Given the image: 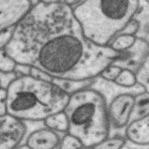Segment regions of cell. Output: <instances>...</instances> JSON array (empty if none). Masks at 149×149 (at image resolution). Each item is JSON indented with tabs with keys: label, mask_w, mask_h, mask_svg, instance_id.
Here are the masks:
<instances>
[{
	"label": "cell",
	"mask_w": 149,
	"mask_h": 149,
	"mask_svg": "<svg viewBox=\"0 0 149 149\" xmlns=\"http://www.w3.org/2000/svg\"><path fill=\"white\" fill-rule=\"evenodd\" d=\"M17 63L45 72L53 78L81 80L99 76L117 52L85 36L67 4L37 2L15 26L3 48Z\"/></svg>",
	"instance_id": "cell-1"
},
{
	"label": "cell",
	"mask_w": 149,
	"mask_h": 149,
	"mask_svg": "<svg viewBox=\"0 0 149 149\" xmlns=\"http://www.w3.org/2000/svg\"><path fill=\"white\" fill-rule=\"evenodd\" d=\"M140 0H83L74 15L89 40L102 46L112 41L131 24Z\"/></svg>",
	"instance_id": "cell-2"
},
{
	"label": "cell",
	"mask_w": 149,
	"mask_h": 149,
	"mask_svg": "<svg viewBox=\"0 0 149 149\" xmlns=\"http://www.w3.org/2000/svg\"><path fill=\"white\" fill-rule=\"evenodd\" d=\"M7 113L23 120H43L62 112L70 95L52 82L19 76L7 90Z\"/></svg>",
	"instance_id": "cell-3"
},
{
	"label": "cell",
	"mask_w": 149,
	"mask_h": 149,
	"mask_svg": "<svg viewBox=\"0 0 149 149\" xmlns=\"http://www.w3.org/2000/svg\"><path fill=\"white\" fill-rule=\"evenodd\" d=\"M108 107L104 95L94 88L72 95L63 110L68 122V133L78 138L85 148H94L110 136Z\"/></svg>",
	"instance_id": "cell-4"
},
{
	"label": "cell",
	"mask_w": 149,
	"mask_h": 149,
	"mask_svg": "<svg viewBox=\"0 0 149 149\" xmlns=\"http://www.w3.org/2000/svg\"><path fill=\"white\" fill-rule=\"evenodd\" d=\"M26 132L24 121L7 113L0 118V149L17 148Z\"/></svg>",
	"instance_id": "cell-5"
},
{
	"label": "cell",
	"mask_w": 149,
	"mask_h": 149,
	"mask_svg": "<svg viewBox=\"0 0 149 149\" xmlns=\"http://www.w3.org/2000/svg\"><path fill=\"white\" fill-rule=\"evenodd\" d=\"M136 37L134 44L120 51L119 57L112 64L130 70L136 74L149 58V43Z\"/></svg>",
	"instance_id": "cell-6"
},
{
	"label": "cell",
	"mask_w": 149,
	"mask_h": 149,
	"mask_svg": "<svg viewBox=\"0 0 149 149\" xmlns=\"http://www.w3.org/2000/svg\"><path fill=\"white\" fill-rule=\"evenodd\" d=\"M135 95L121 93L113 98L108 105V115L111 127L125 128L129 124L135 103Z\"/></svg>",
	"instance_id": "cell-7"
},
{
	"label": "cell",
	"mask_w": 149,
	"mask_h": 149,
	"mask_svg": "<svg viewBox=\"0 0 149 149\" xmlns=\"http://www.w3.org/2000/svg\"><path fill=\"white\" fill-rule=\"evenodd\" d=\"M33 6L31 0H1V29L16 26Z\"/></svg>",
	"instance_id": "cell-8"
},
{
	"label": "cell",
	"mask_w": 149,
	"mask_h": 149,
	"mask_svg": "<svg viewBox=\"0 0 149 149\" xmlns=\"http://www.w3.org/2000/svg\"><path fill=\"white\" fill-rule=\"evenodd\" d=\"M68 132H59L48 127L38 129L29 134L25 144L29 149L60 148L62 139Z\"/></svg>",
	"instance_id": "cell-9"
},
{
	"label": "cell",
	"mask_w": 149,
	"mask_h": 149,
	"mask_svg": "<svg viewBox=\"0 0 149 149\" xmlns=\"http://www.w3.org/2000/svg\"><path fill=\"white\" fill-rule=\"evenodd\" d=\"M125 137L130 142L139 145H149V113L132 120L125 127Z\"/></svg>",
	"instance_id": "cell-10"
},
{
	"label": "cell",
	"mask_w": 149,
	"mask_h": 149,
	"mask_svg": "<svg viewBox=\"0 0 149 149\" xmlns=\"http://www.w3.org/2000/svg\"><path fill=\"white\" fill-rule=\"evenodd\" d=\"M134 19L138 26L135 36L149 43V2L147 0H140L139 6Z\"/></svg>",
	"instance_id": "cell-11"
},
{
	"label": "cell",
	"mask_w": 149,
	"mask_h": 149,
	"mask_svg": "<svg viewBox=\"0 0 149 149\" xmlns=\"http://www.w3.org/2000/svg\"><path fill=\"white\" fill-rule=\"evenodd\" d=\"M97 77L81 80L53 78L52 82L70 96L81 90L91 88Z\"/></svg>",
	"instance_id": "cell-12"
},
{
	"label": "cell",
	"mask_w": 149,
	"mask_h": 149,
	"mask_svg": "<svg viewBox=\"0 0 149 149\" xmlns=\"http://www.w3.org/2000/svg\"><path fill=\"white\" fill-rule=\"evenodd\" d=\"M149 113V92H144L136 95L130 122L142 117Z\"/></svg>",
	"instance_id": "cell-13"
},
{
	"label": "cell",
	"mask_w": 149,
	"mask_h": 149,
	"mask_svg": "<svg viewBox=\"0 0 149 149\" xmlns=\"http://www.w3.org/2000/svg\"><path fill=\"white\" fill-rule=\"evenodd\" d=\"M44 121L46 126L49 128L59 132H68V122L63 111L50 116Z\"/></svg>",
	"instance_id": "cell-14"
},
{
	"label": "cell",
	"mask_w": 149,
	"mask_h": 149,
	"mask_svg": "<svg viewBox=\"0 0 149 149\" xmlns=\"http://www.w3.org/2000/svg\"><path fill=\"white\" fill-rule=\"evenodd\" d=\"M114 82L123 88L130 89L136 86L139 81L136 73L130 70L122 69Z\"/></svg>",
	"instance_id": "cell-15"
},
{
	"label": "cell",
	"mask_w": 149,
	"mask_h": 149,
	"mask_svg": "<svg viewBox=\"0 0 149 149\" xmlns=\"http://www.w3.org/2000/svg\"><path fill=\"white\" fill-rule=\"evenodd\" d=\"M127 141L125 136L124 137L120 136H109L98 143L93 149H121L125 147Z\"/></svg>",
	"instance_id": "cell-16"
},
{
	"label": "cell",
	"mask_w": 149,
	"mask_h": 149,
	"mask_svg": "<svg viewBox=\"0 0 149 149\" xmlns=\"http://www.w3.org/2000/svg\"><path fill=\"white\" fill-rule=\"evenodd\" d=\"M135 35L123 34L118 36L112 41L109 46L116 51L120 52L128 48L136 41Z\"/></svg>",
	"instance_id": "cell-17"
},
{
	"label": "cell",
	"mask_w": 149,
	"mask_h": 149,
	"mask_svg": "<svg viewBox=\"0 0 149 149\" xmlns=\"http://www.w3.org/2000/svg\"><path fill=\"white\" fill-rule=\"evenodd\" d=\"M60 148L63 149H75L85 148L78 138L69 133L65 135L61 143Z\"/></svg>",
	"instance_id": "cell-18"
},
{
	"label": "cell",
	"mask_w": 149,
	"mask_h": 149,
	"mask_svg": "<svg viewBox=\"0 0 149 149\" xmlns=\"http://www.w3.org/2000/svg\"><path fill=\"white\" fill-rule=\"evenodd\" d=\"M17 63L6 54L3 49H1L0 57L1 71L10 72L14 71Z\"/></svg>",
	"instance_id": "cell-19"
},
{
	"label": "cell",
	"mask_w": 149,
	"mask_h": 149,
	"mask_svg": "<svg viewBox=\"0 0 149 149\" xmlns=\"http://www.w3.org/2000/svg\"><path fill=\"white\" fill-rule=\"evenodd\" d=\"M122 70L118 66L111 64L103 70L99 76L107 81L114 82Z\"/></svg>",
	"instance_id": "cell-20"
},
{
	"label": "cell",
	"mask_w": 149,
	"mask_h": 149,
	"mask_svg": "<svg viewBox=\"0 0 149 149\" xmlns=\"http://www.w3.org/2000/svg\"><path fill=\"white\" fill-rule=\"evenodd\" d=\"M17 73L14 71L4 72L1 71L0 86L1 88L7 90L11 84L18 77Z\"/></svg>",
	"instance_id": "cell-21"
},
{
	"label": "cell",
	"mask_w": 149,
	"mask_h": 149,
	"mask_svg": "<svg viewBox=\"0 0 149 149\" xmlns=\"http://www.w3.org/2000/svg\"><path fill=\"white\" fill-rule=\"evenodd\" d=\"M15 26H11L5 29H1V49H3L10 40Z\"/></svg>",
	"instance_id": "cell-22"
},
{
	"label": "cell",
	"mask_w": 149,
	"mask_h": 149,
	"mask_svg": "<svg viewBox=\"0 0 149 149\" xmlns=\"http://www.w3.org/2000/svg\"><path fill=\"white\" fill-rule=\"evenodd\" d=\"M30 75L36 79L47 81L52 82L53 79L52 77L45 72L33 67L31 68Z\"/></svg>",
	"instance_id": "cell-23"
},
{
	"label": "cell",
	"mask_w": 149,
	"mask_h": 149,
	"mask_svg": "<svg viewBox=\"0 0 149 149\" xmlns=\"http://www.w3.org/2000/svg\"><path fill=\"white\" fill-rule=\"evenodd\" d=\"M32 67L26 64L17 63L14 71L17 73V75H29L30 74Z\"/></svg>",
	"instance_id": "cell-24"
},
{
	"label": "cell",
	"mask_w": 149,
	"mask_h": 149,
	"mask_svg": "<svg viewBox=\"0 0 149 149\" xmlns=\"http://www.w3.org/2000/svg\"><path fill=\"white\" fill-rule=\"evenodd\" d=\"M38 2L46 3H58L67 4L69 6H75L83 0H37Z\"/></svg>",
	"instance_id": "cell-25"
},
{
	"label": "cell",
	"mask_w": 149,
	"mask_h": 149,
	"mask_svg": "<svg viewBox=\"0 0 149 149\" xmlns=\"http://www.w3.org/2000/svg\"><path fill=\"white\" fill-rule=\"evenodd\" d=\"M6 100H1L0 103V116H2L7 114Z\"/></svg>",
	"instance_id": "cell-26"
},
{
	"label": "cell",
	"mask_w": 149,
	"mask_h": 149,
	"mask_svg": "<svg viewBox=\"0 0 149 149\" xmlns=\"http://www.w3.org/2000/svg\"><path fill=\"white\" fill-rule=\"evenodd\" d=\"M147 1H148L149 2V0H147Z\"/></svg>",
	"instance_id": "cell-27"
}]
</instances>
